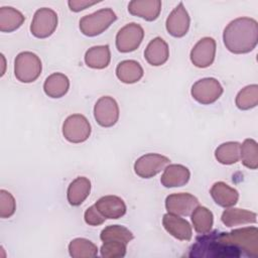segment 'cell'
<instances>
[{"instance_id": "ffe728a7", "label": "cell", "mask_w": 258, "mask_h": 258, "mask_svg": "<svg viewBox=\"0 0 258 258\" xmlns=\"http://www.w3.org/2000/svg\"><path fill=\"white\" fill-rule=\"evenodd\" d=\"M221 221L226 227L232 228L241 225L255 224L257 222V215L256 213L248 210L231 208L226 209L222 213Z\"/></svg>"}, {"instance_id": "44dd1931", "label": "cell", "mask_w": 258, "mask_h": 258, "mask_svg": "<svg viewBox=\"0 0 258 258\" xmlns=\"http://www.w3.org/2000/svg\"><path fill=\"white\" fill-rule=\"evenodd\" d=\"M91 192V181L85 176H78L69 185L67 199L71 206L78 207L84 203Z\"/></svg>"}, {"instance_id": "8fae6325", "label": "cell", "mask_w": 258, "mask_h": 258, "mask_svg": "<svg viewBox=\"0 0 258 258\" xmlns=\"http://www.w3.org/2000/svg\"><path fill=\"white\" fill-rule=\"evenodd\" d=\"M198 206H200L199 200L188 192L171 194L165 199V209L167 212L177 216H190Z\"/></svg>"}, {"instance_id": "8992f818", "label": "cell", "mask_w": 258, "mask_h": 258, "mask_svg": "<svg viewBox=\"0 0 258 258\" xmlns=\"http://www.w3.org/2000/svg\"><path fill=\"white\" fill-rule=\"evenodd\" d=\"M57 14L54 10L43 7L35 11L31 24L30 32L36 38H46L50 36L57 27Z\"/></svg>"}, {"instance_id": "d6a6232c", "label": "cell", "mask_w": 258, "mask_h": 258, "mask_svg": "<svg viewBox=\"0 0 258 258\" xmlns=\"http://www.w3.org/2000/svg\"><path fill=\"white\" fill-rule=\"evenodd\" d=\"M16 203L14 197L7 190H0V217L2 219L10 218L14 215Z\"/></svg>"}, {"instance_id": "7c38bea8", "label": "cell", "mask_w": 258, "mask_h": 258, "mask_svg": "<svg viewBox=\"0 0 258 258\" xmlns=\"http://www.w3.org/2000/svg\"><path fill=\"white\" fill-rule=\"evenodd\" d=\"M216 56V40L213 37H203L190 50V61L200 69L210 67Z\"/></svg>"}, {"instance_id": "3957f363", "label": "cell", "mask_w": 258, "mask_h": 258, "mask_svg": "<svg viewBox=\"0 0 258 258\" xmlns=\"http://www.w3.org/2000/svg\"><path fill=\"white\" fill-rule=\"evenodd\" d=\"M42 71V63L37 54L31 51H22L14 59V76L24 84L38 79Z\"/></svg>"}, {"instance_id": "cb8c5ba5", "label": "cell", "mask_w": 258, "mask_h": 258, "mask_svg": "<svg viewBox=\"0 0 258 258\" xmlns=\"http://www.w3.org/2000/svg\"><path fill=\"white\" fill-rule=\"evenodd\" d=\"M111 52L109 45H96L89 48L85 53V62L91 69L102 70L109 66Z\"/></svg>"}, {"instance_id": "9c48e42d", "label": "cell", "mask_w": 258, "mask_h": 258, "mask_svg": "<svg viewBox=\"0 0 258 258\" xmlns=\"http://www.w3.org/2000/svg\"><path fill=\"white\" fill-rule=\"evenodd\" d=\"M169 158L158 153H147L140 156L134 163L135 173L142 178H151L169 164Z\"/></svg>"}, {"instance_id": "6da1fadb", "label": "cell", "mask_w": 258, "mask_h": 258, "mask_svg": "<svg viewBox=\"0 0 258 258\" xmlns=\"http://www.w3.org/2000/svg\"><path fill=\"white\" fill-rule=\"evenodd\" d=\"M223 41L226 48L236 54L252 51L258 41V23L254 18L239 17L224 29Z\"/></svg>"}, {"instance_id": "d4e9b609", "label": "cell", "mask_w": 258, "mask_h": 258, "mask_svg": "<svg viewBox=\"0 0 258 258\" xmlns=\"http://www.w3.org/2000/svg\"><path fill=\"white\" fill-rule=\"evenodd\" d=\"M24 20L25 17L19 10L10 6L0 8V31L12 32L17 30Z\"/></svg>"}, {"instance_id": "d6986e66", "label": "cell", "mask_w": 258, "mask_h": 258, "mask_svg": "<svg viewBox=\"0 0 258 258\" xmlns=\"http://www.w3.org/2000/svg\"><path fill=\"white\" fill-rule=\"evenodd\" d=\"M214 202L223 208H231L235 206L239 200V192L224 181L215 182L210 190Z\"/></svg>"}, {"instance_id": "ba28073f", "label": "cell", "mask_w": 258, "mask_h": 258, "mask_svg": "<svg viewBox=\"0 0 258 258\" xmlns=\"http://www.w3.org/2000/svg\"><path fill=\"white\" fill-rule=\"evenodd\" d=\"M144 37L141 25L131 22L123 26L116 35V47L120 52H131L136 50Z\"/></svg>"}, {"instance_id": "d590c367", "label": "cell", "mask_w": 258, "mask_h": 258, "mask_svg": "<svg viewBox=\"0 0 258 258\" xmlns=\"http://www.w3.org/2000/svg\"><path fill=\"white\" fill-rule=\"evenodd\" d=\"M1 59H2V66H3V71H2V73H1V77L4 75V73H5V57H4V55L1 53Z\"/></svg>"}, {"instance_id": "83f0119b", "label": "cell", "mask_w": 258, "mask_h": 258, "mask_svg": "<svg viewBox=\"0 0 258 258\" xmlns=\"http://www.w3.org/2000/svg\"><path fill=\"white\" fill-rule=\"evenodd\" d=\"M69 253L73 258H93L98 255V247L85 238H76L69 244Z\"/></svg>"}, {"instance_id": "2e32d148", "label": "cell", "mask_w": 258, "mask_h": 258, "mask_svg": "<svg viewBox=\"0 0 258 258\" xmlns=\"http://www.w3.org/2000/svg\"><path fill=\"white\" fill-rule=\"evenodd\" d=\"M128 11L134 16L143 18L146 21H154L160 14V0H133L128 4Z\"/></svg>"}, {"instance_id": "4316f807", "label": "cell", "mask_w": 258, "mask_h": 258, "mask_svg": "<svg viewBox=\"0 0 258 258\" xmlns=\"http://www.w3.org/2000/svg\"><path fill=\"white\" fill-rule=\"evenodd\" d=\"M191 223L194 229L199 234L209 233L214 224L213 213L206 207L198 206L191 213Z\"/></svg>"}, {"instance_id": "4fadbf2b", "label": "cell", "mask_w": 258, "mask_h": 258, "mask_svg": "<svg viewBox=\"0 0 258 258\" xmlns=\"http://www.w3.org/2000/svg\"><path fill=\"white\" fill-rule=\"evenodd\" d=\"M189 24L190 18L188 12L184 8L183 3L179 2L166 18L165 27L171 36L182 37L187 33Z\"/></svg>"}, {"instance_id": "277c9868", "label": "cell", "mask_w": 258, "mask_h": 258, "mask_svg": "<svg viewBox=\"0 0 258 258\" xmlns=\"http://www.w3.org/2000/svg\"><path fill=\"white\" fill-rule=\"evenodd\" d=\"M116 19L117 15L111 8H103L83 16L80 20V30L86 36H97L103 33Z\"/></svg>"}, {"instance_id": "5bb4252c", "label": "cell", "mask_w": 258, "mask_h": 258, "mask_svg": "<svg viewBox=\"0 0 258 258\" xmlns=\"http://www.w3.org/2000/svg\"><path fill=\"white\" fill-rule=\"evenodd\" d=\"M162 225L165 231L180 241H189L192 237V229L189 223L177 215L167 213L163 215Z\"/></svg>"}, {"instance_id": "836d02e7", "label": "cell", "mask_w": 258, "mask_h": 258, "mask_svg": "<svg viewBox=\"0 0 258 258\" xmlns=\"http://www.w3.org/2000/svg\"><path fill=\"white\" fill-rule=\"evenodd\" d=\"M85 222L90 226H99L102 225L106 218L97 210V208L94 206H91L88 208L84 214Z\"/></svg>"}, {"instance_id": "ac0fdd59", "label": "cell", "mask_w": 258, "mask_h": 258, "mask_svg": "<svg viewBox=\"0 0 258 258\" xmlns=\"http://www.w3.org/2000/svg\"><path fill=\"white\" fill-rule=\"evenodd\" d=\"M144 57L153 67L164 64L169 57L168 44L161 37L153 38L144 50Z\"/></svg>"}, {"instance_id": "5b68a950", "label": "cell", "mask_w": 258, "mask_h": 258, "mask_svg": "<svg viewBox=\"0 0 258 258\" xmlns=\"http://www.w3.org/2000/svg\"><path fill=\"white\" fill-rule=\"evenodd\" d=\"M91 132V124L82 114L70 115L62 124V135L71 143L85 142L90 137Z\"/></svg>"}, {"instance_id": "1f68e13d", "label": "cell", "mask_w": 258, "mask_h": 258, "mask_svg": "<svg viewBox=\"0 0 258 258\" xmlns=\"http://www.w3.org/2000/svg\"><path fill=\"white\" fill-rule=\"evenodd\" d=\"M126 244L116 241L103 242L100 252L101 256L105 258H122L126 254Z\"/></svg>"}, {"instance_id": "e0dca14e", "label": "cell", "mask_w": 258, "mask_h": 258, "mask_svg": "<svg viewBox=\"0 0 258 258\" xmlns=\"http://www.w3.org/2000/svg\"><path fill=\"white\" fill-rule=\"evenodd\" d=\"M190 177L189 169L182 164H169L164 168L160 182L164 187H178L185 185Z\"/></svg>"}, {"instance_id": "7a4b0ae2", "label": "cell", "mask_w": 258, "mask_h": 258, "mask_svg": "<svg viewBox=\"0 0 258 258\" xmlns=\"http://www.w3.org/2000/svg\"><path fill=\"white\" fill-rule=\"evenodd\" d=\"M217 238L231 251L233 257L258 256V229L256 227L239 228L231 232H218Z\"/></svg>"}, {"instance_id": "e575fe53", "label": "cell", "mask_w": 258, "mask_h": 258, "mask_svg": "<svg viewBox=\"0 0 258 258\" xmlns=\"http://www.w3.org/2000/svg\"><path fill=\"white\" fill-rule=\"evenodd\" d=\"M98 1H84V0H70L68 1V5L70 9L74 12H80L90 6L97 4Z\"/></svg>"}, {"instance_id": "4dcf8cb0", "label": "cell", "mask_w": 258, "mask_h": 258, "mask_svg": "<svg viewBox=\"0 0 258 258\" xmlns=\"http://www.w3.org/2000/svg\"><path fill=\"white\" fill-rule=\"evenodd\" d=\"M236 106L240 110H250L258 104V86L256 84L246 86L236 96Z\"/></svg>"}, {"instance_id": "52a82bcc", "label": "cell", "mask_w": 258, "mask_h": 258, "mask_svg": "<svg viewBox=\"0 0 258 258\" xmlns=\"http://www.w3.org/2000/svg\"><path fill=\"white\" fill-rule=\"evenodd\" d=\"M223 87L215 78H205L197 81L190 90L191 97L202 105L215 103L223 94Z\"/></svg>"}, {"instance_id": "484cf974", "label": "cell", "mask_w": 258, "mask_h": 258, "mask_svg": "<svg viewBox=\"0 0 258 258\" xmlns=\"http://www.w3.org/2000/svg\"><path fill=\"white\" fill-rule=\"evenodd\" d=\"M240 146L237 141H228L219 145L215 150V157L225 165H231L240 160Z\"/></svg>"}, {"instance_id": "9a60e30c", "label": "cell", "mask_w": 258, "mask_h": 258, "mask_svg": "<svg viewBox=\"0 0 258 258\" xmlns=\"http://www.w3.org/2000/svg\"><path fill=\"white\" fill-rule=\"evenodd\" d=\"M97 210L106 218L116 220L126 214V205L124 201L117 196H105L100 198L96 203Z\"/></svg>"}, {"instance_id": "603a6c76", "label": "cell", "mask_w": 258, "mask_h": 258, "mask_svg": "<svg viewBox=\"0 0 258 258\" xmlns=\"http://www.w3.org/2000/svg\"><path fill=\"white\" fill-rule=\"evenodd\" d=\"M143 69L140 63L133 59L122 60L116 68L117 78L124 84H134L143 77Z\"/></svg>"}, {"instance_id": "30bf717a", "label": "cell", "mask_w": 258, "mask_h": 258, "mask_svg": "<svg viewBox=\"0 0 258 258\" xmlns=\"http://www.w3.org/2000/svg\"><path fill=\"white\" fill-rule=\"evenodd\" d=\"M119 106L116 100L110 96L101 97L94 106V117L102 127H112L119 119Z\"/></svg>"}, {"instance_id": "7402d4cb", "label": "cell", "mask_w": 258, "mask_h": 258, "mask_svg": "<svg viewBox=\"0 0 258 258\" xmlns=\"http://www.w3.org/2000/svg\"><path fill=\"white\" fill-rule=\"evenodd\" d=\"M70 89L69 78L61 73H53L49 75L43 84L44 93L53 99L63 97Z\"/></svg>"}, {"instance_id": "f1b7e54d", "label": "cell", "mask_w": 258, "mask_h": 258, "mask_svg": "<svg viewBox=\"0 0 258 258\" xmlns=\"http://www.w3.org/2000/svg\"><path fill=\"white\" fill-rule=\"evenodd\" d=\"M240 159L242 164L250 169L258 167V143L252 138H247L240 146Z\"/></svg>"}, {"instance_id": "f546056e", "label": "cell", "mask_w": 258, "mask_h": 258, "mask_svg": "<svg viewBox=\"0 0 258 258\" xmlns=\"http://www.w3.org/2000/svg\"><path fill=\"white\" fill-rule=\"evenodd\" d=\"M134 236L132 232L124 226L120 225H110L104 228L100 234V239L103 242L107 241H116L122 242L126 245L133 240Z\"/></svg>"}]
</instances>
